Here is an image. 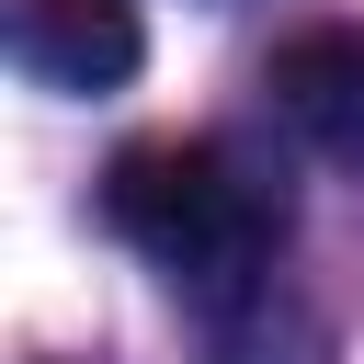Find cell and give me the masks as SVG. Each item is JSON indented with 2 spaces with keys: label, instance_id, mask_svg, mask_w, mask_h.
Wrapping results in <instances>:
<instances>
[{
  "label": "cell",
  "instance_id": "1",
  "mask_svg": "<svg viewBox=\"0 0 364 364\" xmlns=\"http://www.w3.org/2000/svg\"><path fill=\"white\" fill-rule=\"evenodd\" d=\"M102 216L171 284H250L284 239V193L216 136H148L102 171Z\"/></svg>",
  "mask_w": 364,
  "mask_h": 364
},
{
  "label": "cell",
  "instance_id": "3",
  "mask_svg": "<svg viewBox=\"0 0 364 364\" xmlns=\"http://www.w3.org/2000/svg\"><path fill=\"white\" fill-rule=\"evenodd\" d=\"M273 102H284V125H296L318 159L364 171V23L296 34V46L273 57Z\"/></svg>",
  "mask_w": 364,
  "mask_h": 364
},
{
  "label": "cell",
  "instance_id": "2",
  "mask_svg": "<svg viewBox=\"0 0 364 364\" xmlns=\"http://www.w3.org/2000/svg\"><path fill=\"white\" fill-rule=\"evenodd\" d=\"M11 57L46 91H125L136 57H148V34H136V0H23Z\"/></svg>",
  "mask_w": 364,
  "mask_h": 364
}]
</instances>
